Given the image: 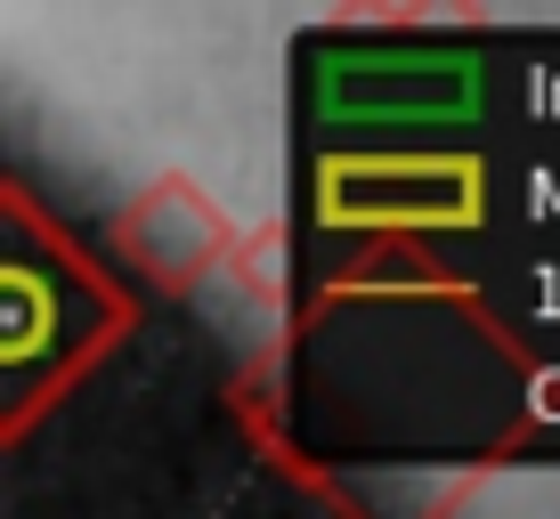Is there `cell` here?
Returning a JSON list of instances; mask_svg holds the SVG:
<instances>
[{
    "label": "cell",
    "instance_id": "obj_2",
    "mask_svg": "<svg viewBox=\"0 0 560 519\" xmlns=\"http://www.w3.org/2000/svg\"><path fill=\"white\" fill-rule=\"evenodd\" d=\"M488 203H495V179L463 146H334L308 179V211L341 244L479 236Z\"/></svg>",
    "mask_w": 560,
    "mask_h": 519
},
{
    "label": "cell",
    "instance_id": "obj_1",
    "mask_svg": "<svg viewBox=\"0 0 560 519\" xmlns=\"http://www.w3.org/2000/svg\"><path fill=\"white\" fill-rule=\"evenodd\" d=\"M122 276L25 179H0V447L33 438L130 341Z\"/></svg>",
    "mask_w": 560,
    "mask_h": 519
},
{
    "label": "cell",
    "instance_id": "obj_3",
    "mask_svg": "<svg viewBox=\"0 0 560 519\" xmlns=\"http://www.w3.org/2000/svg\"><path fill=\"white\" fill-rule=\"evenodd\" d=\"M479 57L455 42H334L308 66V98L341 139L365 130H455L479 114Z\"/></svg>",
    "mask_w": 560,
    "mask_h": 519
},
{
    "label": "cell",
    "instance_id": "obj_4",
    "mask_svg": "<svg viewBox=\"0 0 560 519\" xmlns=\"http://www.w3.org/2000/svg\"><path fill=\"white\" fill-rule=\"evenodd\" d=\"M236 244V220L196 170H154V179L114 211V252H122L154 293H203L220 284V260Z\"/></svg>",
    "mask_w": 560,
    "mask_h": 519
}]
</instances>
